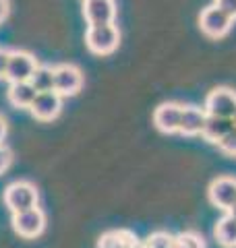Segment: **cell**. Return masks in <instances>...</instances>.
<instances>
[{
	"label": "cell",
	"mask_w": 236,
	"mask_h": 248,
	"mask_svg": "<svg viewBox=\"0 0 236 248\" xmlns=\"http://www.w3.org/2000/svg\"><path fill=\"white\" fill-rule=\"evenodd\" d=\"M85 42H87V48L93 54H110L118 48L120 31L114 23H110V25H89L87 33H85Z\"/></svg>",
	"instance_id": "cell-1"
},
{
	"label": "cell",
	"mask_w": 236,
	"mask_h": 248,
	"mask_svg": "<svg viewBox=\"0 0 236 248\" xmlns=\"http://www.w3.org/2000/svg\"><path fill=\"white\" fill-rule=\"evenodd\" d=\"M37 190L31 182H13L9 188L4 190V203L13 213L29 211V209L37 207Z\"/></svg>",
	"instance_id": "cell-2"
},
{
	"label": "cell",
	"mask_w": 236,
	"mask_h": 248,
	"mask_svg": "<svg viewBox=\"0 0 236 248\" xmlns=\"http://www.w3.org/2000/svg\"><path fill=\"white\" fill-rule=\"evenodd\" d=\"M203 110L207 112V116L232 120V116L236 112V93L228 87H216L214 91H209Z\"/></svg>",
	"instance_id": "cell-3"
},
{
	"label": "cell",
	"mask_w": 236,
	"mask_h": 248,
	"mask_svg": "<svg viewBox=\"0 0 236 248\" xmlns=\"http://www.w3.org/2000/svg\"><path fill=\"white\" fill-rule=\"evenodd\" d=\"M37 66V60L29 52L15 50L9 54V68H6L4 79H9L11 83H25L34 77Z\"/></svg>",
	"instance_id": "cell-4"
},
{
	"label": "cell",
	"mask_w": 236,
	"mask_h": 248,
	"mask_svg": "<svg viewBox=\"0 0 236 248\" xmlns=\"http://www.w3.org/2000/svg\"><path fill=\"white\" fill-rule=\"evenodd\" d=\"M13 228L23 238H37L46 228V215L39 207L29 211L13 213Z\"/></svg>",
	"instance_id": "cell-5"
},
{
	"label": "cell",
	"mask_w": 236,
	"mask_h": 248,
	"mask_svg": "<svg viewBox=\"0 0 236 248\" xmlns=\"http://www.w3.org/2000/svg\"><path fill=\"white\" fill-rule=\"evenodd\" d=\"M83 85V75L75 64L54 66V91L58 95H75Z\"/></svg>",
	"instance_id": "cell-6"
},
{
	"label": "cell",
	"mask_w": 236,
	"mask_h": 248,
	"mask_svg": "<svg viewBox=\"0 0 236 248\" xmlns=\"http://www.w3.org/2000/svg\"><path fill=\"white\" fill-rule=\"evenodd\" d=\"M209 201L216 207L230 211L236 205V178L230 176H219L209 186Z\"/></svg>",
	"instance_id": "cell-7"
},
{
	"label": "cell",
	"mask_w": 236,
	"mask_h": 248,
	"mask_svg": "<svg viewBox=\"0 0 236 248\" xmlns=\"http://www.w3.org/2000/svg\"><path fill=\"white\" fill-rule=\"evenodd\" d=\"M199 25H201V31L209 37H222L226 35L228 31L232 27V19L224 15L218 6H207V9L201 11V17H199Z\"/></svg>",
	"instance_id": "cell-8"
},
{
	"label": "cell",
	"mask_w": 236,
	"mask_h": 248,
	"mask_svg": "<svg viewBox=\"0 0 236 248\" xmlns=\"http://www.w3.org/2000/svg\"><path fill=\"white\" fill-rule=\"evenodd\" d=\"M60 108H62V97L58 93L44 91V93H37L35 95L29 110L37 120H54L60 114Z\"/></svg>",
	"instance_id": "cell-9"
},
{
	"label": "cell",
	"mask_w": 236,
	"mask_h": 248,
	"mask_svg": "<svg viewBox=\"0 0 236 248\" xmlns=\"http://www.w3.org/2000/svg\"><path fill=\"white\" fill-rule=\"evenodd\" d=\"M83 15L89 25H110L116 17V4L114 0H87Z\"/></svg>",
	"instance_id": "cell-10"
},
{
	"label": "cell",
	"mask_w": 236,
	"mask_h": 248,
	"mask_svg": "<svg viewBox=\"0 0 236 248\" xmlns=\"http://www.w3.org/2000/svg\"><path fill=\"white\" fill-rule=\"evenodd\" d=\"M183 108L185 106L174 104V102L162 104L153 114V124L162 130V133H168V135L178 133L180 130V118H183Z\"/></svg>",
	"instance_id": "cell-11"
},
{
	"label": "cell",
	"mask_w": 236,
	"mask_h": 248,
	"mask_svg": "<svg viewBox=\"0 0 236 248\" xmlns=\"http://www.w3.org/2000/svg\"><path fill=\"white\" fill-rule=\"evenodd\" d=\"M207 122V112L197 106H185L183 108V118H180V130L183 135H201Z\"/></svg>",
	"instance_id": "cell-12"
},
{
	"label": "cell",
	"mask_w": 236,
	"mask_h": 248,
	"mask_svg": "<svg viewBox=\"0 0 236 248\" xmlns=\"http://www.w3.org/2000/svg\"><path fill=\"white\" fill-rule=\"evenodd\" d=\"M232 128H236V126H234V122L230 118H216V116H207L205 128H203L201 135L205 137L209 143H219Z\"/></svg>",
	"instance_id": "cell-13"
},
{
	"label": "cell",
	"mask_w": 236,
	"mask_h": 248,
	"mask_svg": "<svg viewBox=\"0 0 236 248\" xmlns=\"http://www.w3.org/2000/svg\"><path fill=\"white\" fill-rule=\"evenodd\" d=\"M6 93H9V102L13 106H17V108H31V104H34V99L37 95V91L34 89V85H31L29 81L11 83V87Z\"/></svg>",
	"instance_id": "cell-14"
},
{
	"label": "cell",
	"mask_w": 236,
	"mask_h": 248,
	"mask_svg": "<svg viewBox=\"0 0 236 248\" xmlns=\"http://www.w3.org/2000/svg\"><path fill=\"white\" fill-rule=\"evenodd\" d=\"M137 244V238L127 230H112L106 232L100 238L98 248H133Z\"/></svg>",
	"instance_id": "cell-15"
},
{
	"label": "cell",
	"mask_w": 236,
	"mask_h": 248,
	"mask_svg": "<svg viewBox=\"0 0 236 248\" xmlns=\"http://www.w3.org/2000/svg\"><path fill=\"white\" fill-rule=\"evenodd\" d=\"M214 234L218 238V242L226 246V248H236V219L230 215L222 217L218 223H216V230Z\"/></svg>",
	"instance_id": "cell-16"
},
{
	"label": "cell",
	"mask_w": 236,
	"mask_h": 248,
	"mask_svg": "<svg viewBox=\"0 0 236 248\" xmlns=\"http://www.w3.org/2000/svg\"><path fill=\"white\" fill-rule=\"evenodd\" d=\"M37 93L54 91V66H37L34 77L29 79Z\"/></svg>",
	"instance_id": "cell-17"
},
{
	"label": "cell",
	"mask_w": 236,
	"mask_h": 248,
	"mask_svg": "<svg viewBox=\"0 0 236 248\" xmlns=\"http://www.w3.org/2000/svg\"><path fill=\"white\" fill-rule=\"evenodd\" d=\"M172 242H174V238L166 232H155L152 234L147 240H145V246L147 248H172Z\"/></svg>",
	"instance_id": "cell-18"
},
{
	"label": "cell",
	"mask_w": 236,
	"mask_h": 248,
	"mask_svg": "<svg viewBox=\"0 0 236 248\" xmlns=\"http://www.w3.org/2000/svg\"><path fill=\"white\" fill-rule=\"evenodd\" d=\"M176 240L180 242L183 248H205V242L201 240V236L193 234V232H185V234L176 236Z\"/></svg>",
	"instance_id": "cell-19"
},
{
	"label": "cell",
	"mask_w": 236,
	"mask_h": 248,
	"mask_svg": "<svg viewBox=\"0 0 236 248\" xmlns=\"http://www.w3.org/2000/svg\"><path fill=\"white\" fill-rule=\"evenodd\" d=\"M218 147L228 155H236V128H232L230 133L218 143Z\"/></svg>",
	"instance_id": "cell-20"
},
{
	"label": "cell",
	"mask_w": 236,
	"mask_h": 248,
	"mask_svg": "<svg viewBox=\"0 0 236 248\" xmlns=\"http://www.w3.org/2000/svg\"><path fill=\"white\" fill-rule=\"evenodd\" d=\"M216 6L224 15H228L232 21L236 19V0H216Z\"/></svg>",
	"instance_id": "cell-21"
},
{
	"label": "cell",
	"mask_w": 236,
	"mask_h": 248,
	"mask_svg": "<svg viewBox=\"0 0 236 248\" xmlns=\"http://www.w3.org/2000/svg\"><path fill=\"white\" fill-rule=\"evenodd\" d=\"M11 161H13L11 149H9V147H4V145H0V174H2L4 170L11 166Z\"/></svg>",
	"instance_id": "cell-22"
},
{
	"label": "cell",
	"mask_w": 236,
	"mask_h": 248,
	"mask_svg": "<svg viewBox=\"0 0 236 248\" xmlns=\"http://www.w3.org/2000/svg\"><path fill=\"white\" fill-rule=\"evenodd\" d=\"M9 50H0V79L6 77V68H9Z\"/></svg>",
	"instance_id": "cell-23"
},
{
	"label": "cell",
	"mask_w": 236,
	"mask_h": 248,
	"mask_svg": "<svg viewBox=\"0 0 236 248\" xmlns=\"http://www.w3.org/2000/svg\"><path fill=\"white\" fill-rule=\"evenodd\" d=\"M9 11H11L9 0H0V21L6 19V15H9Z\"/></svg>",
	"instance_id": "cell-24"
},
{
	"label": "cell",
	"mask_w": 236,
	"mask_h": 248,
	"mask_svg": "<svg viewBox=\"0 0 236 248\" xmlns=\"http://www.w3.org/2000/svg\"><path fill=\"white\" fill-rule=\"evenodd\" d=\"M4 137H6V120L2 118V116H0V145H2Z\"/></svg>",
	"instance_id": "cell-25"
},
{
	"label": "cell",
	"mask_w": 236,
	"mask_h": 248,
	"mask_svg": "<svg viewBox=\"0 0 236 248\" xmlns=\"http://www.w3.org/2000/svg\"><path fill=\"white\" fill-rule=\"evenodd\" d=\"M228 215H230V217H234V219H236V205L230 209V211H228Z\"/></svg>",
	"instance_id": "cell-26"
},
{
	"label": "cell",
	"mask_w": 236,
	"mask_h": 248,
	"mask_svg": "<svg viewBox=\"0 0 236 248\" xmlns=\"http://www.w3.org/2000/svg\"><path fill=\"white\" fill-rule=\"evenodd\" d=\"M133 248H147V246H145V244H139V242H137V244L133 246Z\"/></svg>",
	"instance_id": "cell-27"
},
{
	"label": "cell",
	"mask_w": 236,
	"mask_h": 248,
	"mask_svg": "<svg viewBox=\"0 0 236 248\" xmlns=\"http://www.w3.org/2000/svg\"><path fill=\"white\" fill-rule=\"evenodd\" d=\"M232 122H234V126H236V112H234V116H232Z\"/></svg>",
	"instance_id": "cell-28"
},
{
	"label": "cell",
	"mask_w": 236,
	"mask_h": 248,
	"mask_svg": "<svg viewBox=\"0 0 236 248\" xmlns=\"http://www.w3.org/2000/svg\"><path fill=\"white\" fill-rule=\"evenodd\" d=\"M85 2H87V0H85Z\"/></svg>",
	"instance_id": "cell-29"
}]
</instances>
